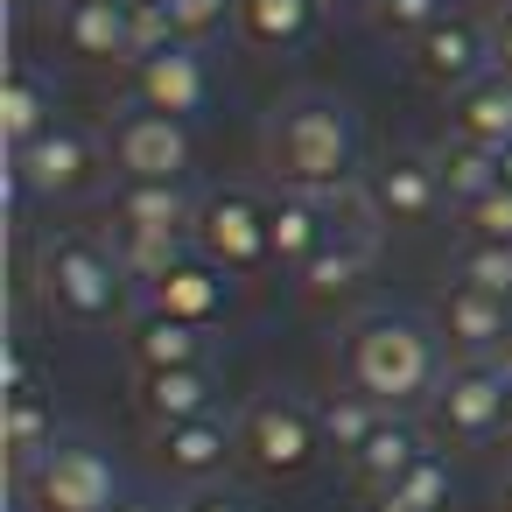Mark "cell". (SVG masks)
Listing matches in <instances>:
<instances>
[{"label": "cell", "instance_id": "obj_17", "mask_svg": "<svg viewBox=\"0 0 512 512\" xmlns=\"http://www.w3.org/2000/svg\"><path fill=\"white\" fill-rule=\"evenodd\" d=\"M197 190L190 183H120L113 190V239H190L197 225Z\"/></svg>", "mask_w": 512, "mask_h": 512}, {"label": "cell", "instance_id": "obj_7", "mask_svg": "<svg viewBox=\"0 0 512 512\" xmlns=\"http://www.w3.org/2000/svg\"><path fill=\"white\" fill-rule=\"evenodd\" d=\"M15 491H22L29 512H113L120 505V470L99 442L64 435L29 477H15Z\"/></svg>", "mask_w": 512, "mask_h": 512}, {"label": "cell", "instance_id": "obj_21", "mask_svg": "<svg viewBox=\"0 0 512 512\" xmlns=\"http://www.w3.org/2000/svg\"><path fill=\"white\" fill-rule=\"evenodd\" d=\"M50 127H57V85H50V71H36L29 57H15L8 64V85H0V141L29 148Z\"/></svg>", "mask_w": 512, "mask_h": 512}, {"label": "cell", "instance_id": "obj_3", "mask_svg": "<svg viewBox=\"0 0 512 512\" xmlns=\"http://www.w3.org/2000/svg\"><path fill=\"white\" fill-rule=\"evenodd\" d=\"M29 281H36V302L71 330H113L127 316V288H134L120 253H113V239H92V232L36 239Z\"/></svg>", "mask_w": 512, "mask_h": 512}, {"label": "cell", "instance_id": "obj_23", "mask_svg": "<svg viewBox=\"0 0 512 512\" xmlns=\"http://www.w3.org/2000/svg\"><path fill=\"white\" fill-rule=\"evenodd\" d=\"M449 134L456 141H477V148H512V78L505 71H484L477 85H463L449 99Z\"/></svg>", "mask_w": 512, "mask_h": 512}, {"label": "cell", "instance_id": "obj_37", "mask_svg": "<svg viewBox=\"0 0 512 512\" xmlns=\"http://www.w3.org/2000/svg\"><path fill=\"white\" fill-rule=\"evenodd\" d=\"M498 183L512 190V148H498Z\"/></svg>", "mask_w": 512, "mask_h": 512}, {"label": "cell", "instance_id": "obj_29", "mask_svg": "<svg viewBox=\"0 0 512 512\" xmlns=\"http://www.w3.org/2000/svg\"><path fill=\"white\" fill-rule=\"evenodd\" d=\"M379 421H386V407H379L372 393H358V386H344V393H330V400H323V442H330L337 456H351Z\"/></svg>", "mask_w": 512, "mask_h": 512}, {"label": "cell", "instance_id": "obj_20", "mask_svg": "<svg viewBox=\"0 0 512 512\" xmlns=\"http://www.w3.org/2000/svg\"><path fill=\"white\" fill-rule=\"evenodd\" d=\"M134 407L148 428L197 421L218 407V365H183V372H134Z\"/></svg>", "mask_w": 512, "mask_h": 512}, {"label": "cell", "instance_id": "obj_18", "mask_svg": "<svg viewBox=\"0 0 512 512\" xmlns=\"http://www.w3.org/2000/svg\"><path fill=\"white\" fill-rule=\"evenodd\" d=\"M127 358L134 372H183V365H218V337L204 323H183V316H162V309H141L127 323Z\"/></svg>", "mask_w": 512, "mask_h": 512}, {"label": "cell", "instance_id": "obj_33", "mask_svg": "<svg viewBox=\"0 0 512 512\" xmlns=\"http://www.w3.org/2000/svg\"><path fill=\"white\" fill-rule=\"evenodd\" d=\"M491 57H498V71L512 78V0H505V8L491 15Z\"/></svg>", "mask_w": 512, "mask_h": 512}, {"label": "cell", "instance_id": "obj_14", "mask_svg": "<svg viewBox=\"0 0 512 512\" xmlns=\"http://www.w3.org/2000/svg\"><path fill=\"white\" fill-rule=\"evenodd\" d=\"M148 449L169 477L183 484H211L225 463H239V414L211 407L197 421H169V428H148Z\"/></svg>", "mask_w": 512, "mask_h": 512}, {"label": "cell", "instance_id": "obj_26", "mask_svg": "<svg viewBox=\"0 0 512 512\" xmlns=\"http://www.w3.org/2000/svg\"><path fill=\"white\" fill-rule=\"evenodd\" d=\"M435 162H442V190H449V211H456V218L498 190V155L477 148V141H456V134H449V141L435 148Z\"/></svg>", "mask_w": 512, "mask_h": 512}, {"label": "cell", "instance_id": "obj_6", "mask_svg": "<svg viewBox=\"0 0 512 512\" xmlns=\"http://www.w3.org/2000/svg\"><path fill=\"white\" fill-rule=\"evenodd\" d=\"M106 169H113L106 141H99V134H85V127H71V120H57V127H50V134H36L29 148H8V176H15L36 204L92 197V190L106 183Z\"/></svg>", "mask_w": 512, "mask_h": 512}, {"label": "cell", "instance_id": "obj_34", "mask_svg": "<svg viewBox=\"0 0 512 512\" xmlns=\"http://www.w3.org/2000/svg\"><path fill=\"white\" fill-rule=\"evenodd\" d=\"M176 512H253L246 498H232V491H197V498H183Z\"/></svg>", "mask_w": 512, "mask_h": 512}, {"label": "cell", "instance_id": "obj_19", "mask_svg": "<svg viewBox=\"0 0 512 512\" xmlns=\"http://www.w3.org/2000/svg\"><path fill=\"white\" fill-rule=\"evenodd\" d=\"M330 15H323V0H239V43L246 50H260V57H295V50H309L316 43V29H323Z\"/></svg>", "mask_w": 512, "mask_h": 512}, {"label": "cell", "instance_id": "obj_5", "mask_svg": "<svg viewBox=\"0 0 512 512\" xmlns=\"http://www.w3.org/2000/svg\"><path fill=\"white\" fill-rule=\"evenodd\" d=\"M190 246L225 267L232 281H253L274 267V197H260L253 183H218L204 190L197 204V225H190Z\"/></svg>", "mask_w": 512, "mask_h": 512}, {"label": "cell", "instance_id": "obj_36", "mask_svg": "<svg viewBox=\"0 0 512 512\" xmlns=\"http://www.w3.org/2000/svg\"><path fill=\"white\" fill-rule=\"evenodd\" d=\"M36 8H43V0H8V15H15V22H29Z\"/></svg>", "mask_w": 512, "mask_h": 512}, {"label": "cell", "instance_id": "obj_11", "mask_svg": "<svg viewBox=\"0 0 512 512\" xmlns=\"http://www.w3.org/2000/svg\"><path fill=\"white\" fill-rule=\"evenodd\" d=\"M211 92H218V78H211L204 43H183V36H176V43H162V50H148V57L127 64V99L148 106V113L197 120V113L211 106Z\"/></svg>", "mask_w": 512, "mask_h": 512}, {"label": "cell", "instance_id": "obj_25", "mask_svg": "<svg viewBox=\"0 0 512 512\" xmlns=\"http://www.w3.org/2000/svg\"><path fill=\"white\" fill-rule=\"evenodd\" d=\"M330 197H316V190H274V267H302L323 239H330Z\"/></svg>", "mask_w": 512, "mask_h": 512}, {"label": "cell", "instance_id": "obj_13", "mask_svg": "<svg viewBox=\"0 0 512 512\" xmlns=\"http://www.w3.org/2000/svg\"><path fill=\"white\" fill-rule=\"evenodd\" d=\"M435 330H442V344L456 358H505L512 351V295L449 281L435 295Z\"/></svg>", "mask_w": 512, "mask_h": 512}, {"label": "cell", "instance_id": "obj_1", "mask_svg": "<svg viewBox=\"0 0 512 512\" xmlns=\"http://www.w3.org/2000/svg\"><path fill=\"white\" fill-rule=\"evenodd\" d=\"M260 169H267L274 190H316V197H337V190L365 183L358 106L323 92V85H302V92L274 99V113L260 120Z\"/></svg>", "mask_w": 512, "mask_h": 512}, {"label": "cell", "instance_id": "obj_30", "mask_svg": "<svg viewBox=\"0 0 512 512\" xmlns=\"http://www.w3.org/2000/svg\"><path fill=\"white\" fill-rule=\"evenodd\" d=\"M449 8H456V0H379L372 29H379L386 43H414V36H428Z\"/></svg>", "mask_w": 512, "mask_h": 512}, {"label": "cell", "instance_id": "obj_4", "mask_svg": "<svg viewBox=\"0 0 512 512\" xmlns=\"http://www.w3.org/2000/svg\"><path fill=\"white\" fill-rule=\"evenodd\" d=\"M323 456H330L323 407H309L302 393H260L253 407H239V470L246 477H260V484H302Z\"/></svg>", "mask_w": 512, "mask_h": 512}, {"label": "cell", "instance_id": "obj_28", "mask_svg": "<svg viewBox=\"0 0 512 512\" xmlns=\"http://www.w3.org/2000/svg\"><path fill=\"white\" fill-rule=\"evenodd\" d=\"M449 281L512 295V239H477V232H463V246L449 253Z\"/></svg>", "mask_w": 512, "mask_h": 512}, {"label": "cell", "instance_id": "obj_39", "mask_svg": "<svg viewBox=\"0 0 512 512\" xmlns=\"http://www.w3.org/2000/svg\"><path fill=\"white\" fill-rule=\"evenodd\" d=\"M113 512H162V505H141V498H120Z\"/></svg>", "mask_w": 512, "mask_h": 512}, {"label": "cell", "instance_id": "obj_32", "mask_svg": "<svg viewBox=\"0 0 512 512\" xmlns=\"http://www.w3.org/2000/svg\"><path fill=\"white\" fill-rule=\"evenodd\" d=\"M463 232H477V239H512V190L498 183L484 204H470V211H463Z\"/></svg>", "mask_w": 512, "mask_h": 512}, {"label": "cell", "instance_id": "obj_35", "mask_svg": "<svg viewBox=\"0 0 512 512\" xmlns=\"http://www.w3.org/2000/svg\"><path fill=\"white\" fill-rule=\"evenodd\" d=\"M323 15H330V22H372L379 0H323Z\"/></svg>", "mask_w": 512, "mask_h": 512}, {"label": "cell", "instance_id": "obj_12", "mask_svg": "<svg viewBox=\"0 0 512 512\" xmlns=\"http://www.w3.org/2000/svg\"><path fill=\"white\" fill-rule=\"evenodd\" d=\"M365 197H372V211H379L386 232H421V225L449 204L442 162L421 155V148H393V155H379V162L365 169Z\"/></svg>", "mask_w": 512, "mask_h": 512}, {"label": "cell", "instance_id": "obj_10", "mask_svg": "<svg viewBox=\"0 0 512 512\" xmlns=\"http://www.w3.org/2000/svg\"><path fill=\"white\" fill-rule=\"evenodd\" d=\"M435 428L463 449H484L505 428V358H456L435 386Z\"/></svg>", "mask_w": 512, "mask_h": 512}, {"label": "cell", "instance_id": "obj_27", "mask_svg": "<svg viewBox=\"0 0 512 512\" xmlns=\"http://www.w3.org/2000/svg\"><path fill=\"white\" fill-rule=\"evenodd\" d=\"M449 505V463L428 449L407 477H393L386 491H372V512H442Z\"/></svg>", "mask_w": 512, "mask_h": 512}, {"label": "cell", "instance_id": "obj_8", "mask_svg": "<svg viewBox=\"0 0 512 512\" xmlns=\"http://www.w3.org/2000/svg\"><path fill=\"white\" fill-rule=\"evenodd\" d=\"M106 155H113V176H120V183H190L197 134H190V120H176V113L127 106V113H113V127H106Z\"/></svg>", "mask_w": 512, "mask_h": 512}, {"label": "cell", "instance_id": "obj_31", "mask_svg": "<svg viewBox=\"0 0 512 512\" xmlns=\"http://www.w3.org/2000/svg\"><path fill=\"white\" fill-rule=\"evenodd\" d=\"M162 8H169L183 43H211V36H225L239 22V0H162Z\"/></svg>", "mask_w": 512, "mask_h": 512}, {"label": "cell", "instance_id": "obj_9", "mask_svg": "<svg viewBox=\"0 0 512 512\" xmlns=\"http://www.w3.org/2000/svg\"><path fill=\"white\" fill-rule=\"evenodd\" d=\"M407 64H414V78H421L435 99H456L463 85H477L484 71H498V57H491V15L449 8L428 36L407 43Z\"/></svg>", "mask_w": 512, "mask_h": 512}, {"label": "cell", "instance_id": "obj_2", "mask_svg": "<svg viewBox=\"0 0 512 512\" xmlns=\"http://www.w3.org/2000/svg\"><path fill=\"white\" fill-rule=\"evenodd\" d=\"M442 358H449V344H442L435 316H414V309H365V316H351V330L337 344L344 386L372 393L386 414L428 407L449 372Z\"/></svg>", "mask_w": 512, "mask_h": 512}, {"label": "cell", "instance_id": "obj_16", "mask_svg": "<svg viewBox=\"0 0 512 512\" xmlns=\"http://www.w3.org/2000/svg\"><path fill=\"white\" fill-rule=\"evenodd\" d=\"M64 57L78 64H134V0H57L50 15Z\"/></svg>", "mask_w": 512, "mask_h": 512}, {"label": "cell", "instance_id": "obj_15", "mask_svg": "<svg viewBox=\"0 0 512 512\" xmlns=\"http://www.w3.org/2000/svg\"><path fill=\"white\" fill-rule=\"evenodd\" d=\"M141 302H148V309H162V316H183V323L218 330V323L232 316V302H239V281H232L225 267H211V260L190 246L169 274H155V281L141 288Z\"/></svg>", "mask_w": 512, "mask_h": 512}, {"label": "cell", "instance_id": "obj_40", "mask_svg": "<svg viewBox=\"0 0 512 512\" xmlns=\"http://www.w3.org/2000/svg\"><path fill=\"white\" fill-rule=\"evenodd\" d=\"M498 498H505V512H512V470H505V491H498Z\"/></svg>", "mask_w": 512, "mask_h": 512}, {"label": "cell", "instance_id": "obj_38", "mask_svg": "<svg viewBox=\"0 0 512 512\" xmlns=\"http://www.w3.org/2000/svg\"><path fill=\"white\" fill-rule=\"evenodd\" d=\"M505 428H512V358H505Z\"/></svg>", "mask_w": 512, "mask_h": 512}, {"label": "cell", "instance_id": "obj_24", "mask_svg": "<svg viewBox=\"0 0 512 512\" xmlns=\"http://www.w3.org/2000/svg\"><path fill=\"white\" fill-rule=\"evenodd\" d=\"M64 442V421H57V400L29 379V386H8V470L29 477L50 449Z\"/></svg>", "mask_w": 512, "mask_h": 512}, {"label": "cell", "instance_id": "obj_22", "mask_svg": "<svg viewBox=\"0 0 512 512\" xmlns=\"http://www.w3.org/2000/svg\"><path fill=\"white\" fill-rule=\"evenodd\" d=\"M421 456H428V435H421L407 414H386V421H379V428L344 456V470H351L365 491H386V484H393V477H407Z\"/></svg>", "mask_w": 512, "mask_h": 512}]
</instances>
